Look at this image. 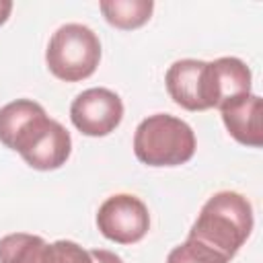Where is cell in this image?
Returning a JSON list of instances; mask_svg holds the SVG:
<instances>
[{"label": "cell", "mask_w": 263, "mask_h": 263, "mask_svg": "<svg viewBox=\"0 0 263 263\" xmlns=\"http://www.w3.org/2000/svg\"><path fill=\"white\" fill-rule=\"evenodd\" d=\"M45 240L37 234L14 232L0 238V263H41Z\"/></svg>", "instance_id": "obj_11"}, {"label": "cell", "mask_w": 263, "mask_h": 263, "mask_svg": "<svg viewBox=\"0 0 263 263\" xmlns=\"http://www.w3.org/2000/svg\"><path fill=\"white\" fill-rule=\"evenodd\" d=\"M101 60V41L80 23L62 25L49 39L45 62L49 72L64 82H78L95 74Z\"/></svg>", "instance_id": "obj_4"}, {"label": "cell", "mask_w": 263, "mask_h": 263, "mask_svg": "<svg viewBox=\"0 0 263 263\" xmlns=\"http://www.w3.org/2000/svg\"><path fill=\"white\" fill-rule=\"evenodd\" d=\"M205 68L208 62L203 60H179L166 70V90L179 107L187 111L210 109Z\"/></svg>", "instance_id": "obj_8"}, {"label": "cell", "mask_w": 263, "mask_h": 263, "mask_svg": "<svg viewBox=\"0 0 263 263\" xmlns=\"http://www.w3.org/2000/svg\"><path fill=\"white\" fill-rule=\"evenodd\" d=\"M90 257H92V263H123L119 255L111 253V251H105V249H95V251H88Z\"/></svg>", "instance_id": "obj_14"}, {"label": "cell", "mask_w": 263, "mask_h": 263, "mask_svg": "<svg viewBox=\"0 0 263 263\" xmlns=\"http://www.w3.org/2000/svg\"><path fill=\"white\" fill-rule=\"evenodd\" d=\"M0 142L37 171L60 168L72 152L70 132L29 99H16L0 109Z\"/></svg>", "instance_id": "obj_1"}, {"label": "cell", "mask_w": 263, "mask_h": 263, "mask_svg": "<svg viewBox=\"0 0 263 263\" xmlns=\"http://www.w3.org/2000/svg\"><path fill=\"white\" fill-rule=\"evenodd\" d=\"M70 119L84 136H109L123 119V103L119 95L109 88H88L72 101Z\"/></svg>", "instance_id": "obj_6"}, {"label": "cell", "mask_w": 263, "mask_h": 263, "mask_svg": "<svg viewBox=\"0 0 263 263\" xmlns=\"http://www.w3.org/2000/svg\"><path fill=\"white\" fill-rule=\"evenodd\" d=\"M41 263H92V257L72 240H55L45 245Z\"/></svg>", "instance_id": "obj_13"}, {"label": "cell", "mask_w": 263, "mask_h": 263, "mask_svg": "<svg viewBox=\"0 0 263 263\" xmlns=\"http://www.w3.org/2000/svg\"><path fill=\"white\" fill-rule=\"evenodd\" d=\"M99 6L107 23L123 31L146 25L154 10L152 0H103Z\"/></svg>", "instance_id": "obj_10"}, {"label": "cell", "mask_w": 263, "mask_h": 263, "mask_svg": "<svg viewBox=\"0 0 263 263\" xmlns=\"http://www.w3.org/2000/svg\"><path fill=\"white\" fill-rule=\"evenodd\" d=\"M253 230L251 201L236 191L214 193L189 230V238L203 242L224 259H232Z\"/></svg>", "instance_id": "obj_2"}, {"label": "cell", "mask_w": 263, "mask_h": 263, "mask_svg": "<svg viewBox=\"0 0 263 263\" xmlns=\"http://www.w3.org/2000/svg\"><path fill=\"white\" fill-rule=\"evenodd\" d=\"M10 10H12V2L10 0H0V25H4L8 21Z\"/></svg>", "instance_id": "obj_15"}, {"label": "cell", "mask_w": 263, "mask_h": 263, "mask_svg": "<svg viewBox=\"0 0 263 263\" xmlns=\"http://www.w3.org/2000/svg\"><path fill=\"white\" fill-rule=\"evenodd\" d=\"M136 158L148 166H179L195 154V134L183 119L156 113L146 117L134 134Z\"/></svg>", "instance_id": "obj_3"}, {"label": "cell", "mask_w": 263, "mask_h": 263, "mask_svg": "<svg viewBox=\"0 0 263 263\" xmlns=\"http://www.w3.org/2000/svg\"><path fill=\"white\" fill-rule=\"evenodd\" d=\"M205 82L210 109H222L224 105L251 95V70L238 58H218L208 62Z\"/></svg>", "instance_id": "obj_7"}, {"label": "cell", "mask_w": 263, "mask_h": 263, "mask_svg": "<svg viewBox=\"0 0 263 263\" xmlns=\"http://www.w3.org/2000/svg\"><path fill=\"white\" fill-rule=\"evenodd\" d=\"M97 228L105 238L117 245H134L146 236L150 214L140 197L117 193L101 203L97 212Z\"/></svg>", "instance_id": "obj_5"}, {"label": "cell", "mask_w": 263, "mask_h": 263, "mask_svg": "<svg viewBox=\"0 0 263 263\" xmlns=\"http://www.w3.org/2000/svg\"><path fill=\"white\" fill-rule=\"evenodd\" d=\"M166 263H228V259H224L203 242L187 238L183 245L175 247L168 253Z\"/></svg>", "instance_id": "obj_12"}, {"label": "cell", "mask_w": 263, "mask_h": 263, "mask_svg": "<svg viewBox=\"0 0 263 263\" xmlns=\"http://www.w3.org/2000/svg\"><path fill=\"white\" fill-rule=\"evenodd\" d=\"M222 121L228 134L242 146L259 148L263 144V127H261V113L263 101L259 95L240 97L220 109Z\"/></svg>", "instance_id": "obj_9"}]
</instances>
